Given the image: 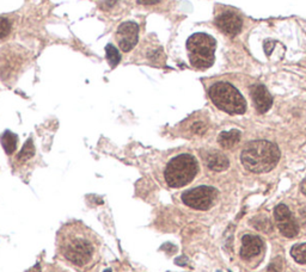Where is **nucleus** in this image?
Returning a JSON list of instances; mask_svg holds the SVG:
<instances>
[{
  "instance_id": "aec40b11",
  "label": "nucleus",
  "mask_w": 306,
  "mask_h": 272,
  "mask_svg": "<svg viewBox=\"0 0 306 272\" xmlns=\"http://www.w3.org/2000/svg\"><path fill=\"white\" fill-rule=\"evenodd\" d=\"M283 265H284V260L281 257L275 258L270 261L269 266L267 268V272H281L283 270Z\"/></svg>"
},
{
  "instance_id": "c756f323",
  "label": "nucleus",
  "mask_w": 306,
  "mask_h": 272,
  "mask_svg": "<svg viewBox=\"0 0 306 272\" xmlns=\"http://www.w3.org/2000/svg\"><path fill=\"white\" fill-rule=\"evenodd\" d=\"M104 272H112V270H109V268H108V270H105Z\"/></svg>"
},
{
  "instance_id": "9d476101",
  "label": "nucleus",
  "mask_w": 306,
  "mask_h": 272,
  "mask_svg": "<svg viewBox=\"0 0 306 272\" xmlns=\"http://www.w3.org/2000/svg\"><path fill=\"white\" fill-rule=\"evenodd\" d=\"M263 250V241L260 236L246 234L242 237V249H240V257L244 260H250L259 256Z\"/></svg>"
},
{
  "instance_id": "4468645a",
  "label": "nucleus",
  "mask_w": 306,
  "mask_h": 272,
  "mask_svg": "<svg viewBox=\"0 0 306 272\" xmlns=\"http://www.w3.org/2000/svg\"><path fill=\"white\" fill-rule=\"evenodd\" d=\"M0 141H2L3 148H4V150L8 156H11V154L16 152L17 143H18V136H17L16 134L10 132V130H6V132H4V134L0 136Z\"/></svg>"
},
{
  "instance_id": "a878e982",
  "label": "nucleus",
  "mask_w": 306,
  "mask_h": 272,
  "mask_svg": "<svg viewBox=\"0 0 306 272\" xmlns=\"http://www.w3.org/2000/svg\"><path fill=\"white\" fill-rule=\"evenodd\" d=\"M136 2L142 5H153V4H157V3H159L160 0H136Z\"/></svg>"
},
{
  "instance_id": "412c9836",
  "label": "nucleus",
  "mask_w": 306,
  "mask_h": 272,
  "mask_svg": "<svg viewBox=\"0 0 306 272\" xmlns=\"http://www.w3.org/2000/svg\"><path fill=\"white\" fill-rule=\"evenodd\" d=\"M190 130L194 134H197V135H204L206 130H207V125L205 122H202V120H197V122H194L191 125Z\"/></svg>"
},
{
  "instance_id": "dca6fc26",
  "label": "nucleus",
  "mask_w": 306,
  "mask_h": 272,
  "mask_svg": "<svg viewBox=\"0 0 306 272\" xmlns=\"http://www.w3.org/2000/svg\"><path fill=\"white\" fill-rule=\"evenodd\" d=\"M35 156V147H34L33 143V139H27V141L24 143V146L20 150L18 157H17V160L19 163H24V161L32 159V158Z\"/></svg>"
},
{
  "instance_id": "a211bd4d",
  "label": "nucleus",
  "mask_w": 306,
  "mask_h": 272,
  "mask_svg": "<svg viewBox=\"0 0 306 272\" xmlns=\"http://www.w3.org/2000/svg\"><path fill=\"white\" fill-rule=\"evenodd\" d=\"M105 51H106V60H108L109 65L112 67H116L121 61V55H120L119 50L113 46V44H108L105 47Z\"/></svg>"
},
{
  "instance_id": "9b49d317",
  "label": "nucleus",
  "mask_w": 306,
  "mask_h": 272,
  "mask_svg": "<svg viewBox=\"0 0 306 272\" xmlns=\"http://www.w3.org/2000/svg\"><path fill=\"white\" fill-rule=\"evenodd\" d=\"M252 97L255 108L259 113H266L271 108L273 97H271L267 87L262 84H256L252 87Z\"/></svg>"
},
{
  "instance_id": "bb28decb",
  "label": "nucleus",
  "mask_w": 306,
  "mask_h": 272,
  "mask_svg": "<svg viewBox=\"0 0 306 272\" xmlns=\"http://www.w3.org/2000/svg\"><path fill=\"white\" fill-rule=\"evenodd\" d=\"M300 190H301L302 194H304V195L306 196V178L304 179V180L301 182V184H300Z\"/></svg>"
},
{
  "instance_id": "0eeeda50",
  "label": "nucleus",
  "mask_w": 306,
  "mask_h": 272,
  "mask_svg": "<svg viewBox=\"0 0 306 272\" xmlns=\"http://www.w3.org/2000/svg\"><path fill=\"white\" fill-rule=\"evenodd\" d=\"M275 221H276L277 228L280 233L286 237L297 236L299 233V225L295 221L293 214L291 213L290 208L285 204H279L275 206L274 209Z\"/></svg>"
},
{
  "instance_id": "6ab92c4d",
  "label": "nucleus",
  "mask_w": 306,
  "mask_h": 272,
  "mask_svg": "<svg viewBox=\"0 0 306 272\" xmlns=\"http://www.w3.org/2000/svg\"><path fill=\"white\" fill-rule=\"evenodd\" d=\"M11 32V23L8 18L0 17V39H4Z\"/></svg>"
},
{
  "instance_id": "f03ea898",
  "label": "nucleus",
  "mask_w": 306,
  "mask_h": 272,
  "mask_svg": "<svg viewBox=\"0 0 306 272\" xmlns=\"http://www.w3.org/2000/svg\"><path fill=\"white\" fill-rule=\"evenodd\" d=\"M243 166L254 173H266L273 170L280 160V149L276 144L266 140H255L246 143L240 156Z\"/></svg>"
},
{
  "instance_id": "423d86ee",
  "label": "nucleus",
  "mask_w": 306,
  "mask_h": 272,
  "mask_svg": "<svg viewBox=\"0 0 306 272\" xmlns=\"http://www.w3.org/2000/svg\"><path fill=\"white\" fill-rule=\"evenodd\" d=\"M218 190L213 187H198L185 191L182 195V201L189 208L197 210H208L218 197Z\"/></svg>"
},
{
  "instance_id": "4be33fe9",
  "label": "nucleus",
  "mask_w": 306,
  "mask_h": 272,
  "mask_svg": "<svg viewBox=\"0 0 306 272\" xmlns=\"http://www.w3.org/2000/svg\"><path fill=\"white\" fill-rule=\"evenodd\" d=\"M299 215H300L301 225L306 228V205L302 206V208L300 209V211H299Z\"/></svg>"
},
{
  "instance_id": "cd10ccee",
  "label": "nucleus",
  "mask_w": 306,
  "mask_h": 272,
  "mask_svg": "<svg viewBox=\"0 0 306 272\" xmlns=\"http://www.w3.org/2000/svg\"><path fill=\"white\" fill-rule=\"evenodd\" d=\"M47 272H66V271L61 270V268H59V267H50Z\"/></svg>"
},
{
  "instance_id": "7ed1b4c3",
  "label": "nucleus",
  "mask_w": 306,
  "mask_h": 272,
  "mask_svg": "<svg viewBox=\"0 0 306 272\" xmlns=\"http://www.w3.org/2000/svg\"><path fill=\"white\" fill-rule=\"evenodd\" d=\"M199 172L197 159L190 154H180L168 163L164 178L168 187L177 189L191 183Z\"/></svg>"
},
{
  "instance_id": "f3484780",
  "label": "nucleus",
  "mask_w": 306,
  "mask_h": 272,
  "mask_svg": "<svg viewBox=\"0 0 306 272\" xmlns=\"http://www.w3.org/2000/svg\"><path fill=\"white\" fill-rule=\"evenodd\" d=\"M291 256L299 264H306V243L294 245L291 250Z\"/></svg>"
},
{
  "instance_id": "f8f14e48",
  "label": "nucleus",
  "mask_w": 306,
  "mask_h": 272,
  "mask_svg": "<svg viewBox=\"0 0 306 272\" xmlns=\"http://www.w3.org/2000/svg\"><path fill=\"white\" fill-rule=\"evenodd\" d=\"M205 164L207 165L209 170L215 172H221L228 170L230 166V161L224 154L213 150V152L206 153L205 156Z\"/></svg>"
},
{
  "instance_id": "2eb2a0df",
  "label": "nucleus",
  "mask_w": 306,
  "mask_h": 272,
  "mask_svg": "<svg viewBox=\"0 0 306 272\" xmlns=\"http://www.w3.org/2000/svg\"><path fill=\"white\" fill-rule=\"evenodd\" d=\"M252 226L254 228L260 230V232H271V223L270 220L266 215H256L255 218L252 219Z\"/></svg>"
},
{
  "instance_id": "1a4fd4ad",
  "label": "nucleus",
  "mask_w": 306,
  "mask_h": 272,
  "mask_svg": "<svg viewBox=\"0 0 306 272\" xmlns=\"http://www.w3.org/2000/svg\"><path fill=\"white\" fill-rule=\"evenodd\" d=\"M215 24L226 35L236 36L242 30L243 20L236 12L226 10V11L220 13L219 16H216Z\"/></svg>"
},
{
  "instance_id": "ddd939ff",
  "label": "nucleus",
  "mask_w": 306,
  "mask_h": 272,
  "mask_svg": "<svg viewBox=\"0 0 306 272\" xmlns=\"http://www.w3.org/2000/svg\"><path fill=\"white\" fill-rule=\"evenodd\" d=\"M240 140V132L237 129H232L230 132H222L218 136V142L225 149L233 148Z\"/></svg>"
},
{
  "instance_id": "f257e3e1",
  "label": "nucleus",
  "mask_w": 306,
  "mask_h": 272,
  "mask_svg": "<svg viewBox=\"0 0 306 272\" xmlns=\"http://www.w3.org/2000/svg\"><path fill=\"white\" fill-rule=\"evenodd\" d=\"M57 246L61 256L78 267H85L97 258L101 241L81 222L66 223L58 233Z\"/></svg>"
},
{
  "instance_id": "c85d7f7f",
  "label": "nucleus",
  "mask_w": 306,
  "mask_h": 272,
  "mask_svg": "<svg viewBox=\"0 0 306 272\" xmlns=\"http://www.w3.org/2000/svg\"><path fill=\"white\" fill-rule=\"evenodd\" d=\"M29 272H40V265H36L35 268H33V270H30Z\"/></svg>"
},
{
  "instance_id": "b1692460",
  "label": "nucleus",
  "mask_w": 306,
  "mask_h": 272,
  "mask_svg": "<svg viewBox=\"0 0 306 272\" xmlns=\"http://www.w3.org/2000/svg\"><path fill=\"white\" fill-rule=\"evenodd\" d=\"M175 263H176L177 265H180V266H185L188 263V258L185 256H182L180 258H177V259L175 260Z\"/></svg>"
},
{
  "instance_id": "39448f33",
  "label": "nucleus",
  "mask_w": 306,
  "mask_h": 272,
  "mask_svg": "<svg viewBox=\"0 0 306 272\" xmlns=\"http://www.w3.org/2000/svg\"><path fill=\"white\" fill-rule=\"evenodd\" d=\"M216 42L204 33L194 34L187 41V50L191 66L198 70H207L214 64Z\"/></svg>"
},
{
  "instance_id": "7c9ffc66",
  "label": "nucleus",
  "mask_w": 306,
  "mask_h": 272,
  "mask_svg": "<svg viewBox=\"0 0 306 272\" xmlns=\"http://www.w3.org/2000/svg\"><path fill=\"white\" fill-rule=\"evenodd\" d=\"M216 272H221V271H216Z\"/></svg>"
},
{
  "instance_id": "6e6552de",
  "label": "nucleus",
  "mask_w": 306,
  "mask_h": 272,
  "mask_svg": "<svg viewBox=\"0 0 306 272\" xmlns=\"http://www.w3.org/2000/svg\"><path fill=\"white\" fill-rule=\"evenodd\" d=\"M116 41L120 49L128 53L136 46L139 40V25L134 22H125L116 30Z\"/></svg>"
},
{
  "instance_id": "5701e85b",
  "label": "nucleus",
  "mask_w": 306,
  "mask_h": 272,
  "mask_svg": "<svg viewBox=\"0 0 306 272\" xmlns=\"http://www.w3.org/2000/svg\"><path fill=\"white\" fill-rule=\"evenodd\" d=\"M161 250H166L168 252H169L171 254V253L176 252L177 247L175 246V245H173V244H165V245L163 247H161Z\"/></svg>"
},
{
  "instance_id": "2f4dec72",
  "label": "nucleus",
  "mask_w": 306,
  "mask_h": 272,
  "mask_svg": "<svg viewBox=\"0 0 306 272\" xmlns=\"http://www.w3.org/2000/svg\"><path fill=\"white\" fill-rule=\"evenodd\" d=\"M229 272H232V271H229Z\"/></svg>"
},
{
  "instance_id": "393cba45",
  "label": "nucleus",
  "mask_w": 306,
  "mask_h": 272,
  "mask_svg": "<svg viewBox=\"0 0 306 272\" xmlns=\"http://www.w3.org/2000/svg\"><path fill=\"white\" fill-rule=\"evenodd\" d=\"M116 2H118V0H105V2H103L102 8L104 9V10H106V9H110V8H112L113 5L115 4Z\"/></svg>"
},
{
  "instance_id": "20e7f679",
  "label": "nucleus",
  "mask_w": 306,
  "mask_h": 272,
  "mask_svg": "<svg viewBox=\"0 0 306 272\" xmlns=\"http://www.w3.org/2000/svg\"><path fill=\"white\" fill-rule=\"evenodd\" d=\"M209 97L216 108L230 115H242L246 110V102L235 86L229 82H215L209 88Z\"/></svg>"
}]
</instances>
